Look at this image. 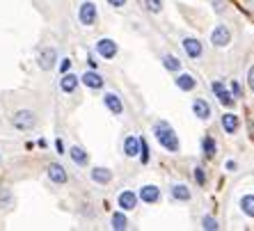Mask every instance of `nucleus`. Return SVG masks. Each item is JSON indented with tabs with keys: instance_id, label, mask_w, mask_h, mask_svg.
<instances>
[{
	"instance_id": "obj_1",
	"label": "nucleus",
	"mask_w": 254,
	"mask_h": 231,
	"mask_svg": "<svg viewBox=\"0 0 254 231\" xmlns=\"http://www.w3.org/2000/svg\"><path fill=\"white\" fill-rule=\"evenodd\" d=\"M154 135H156V140L160 142V147L167 149L170 154H177L179 151V137H177L174 128H172L167 121H158V124L154 126Z\"/></svg>"
},
{
	"instance_id": "obj_10",
	"label": "nucleus",
	"mask_w": 254,
	"mask_h": 231,
	"mask_svg": "<svg viewBox=\"0 0 254 231\" xmlns=\"http://www.w3.org/2000/svg\"><path fill=\"white\" fill-rule=\"evenodd\" d=\"M103 103H106V108H108V110H110L113 115H122V113H124L122 99H119L115 92H108V94H103Z\"/></svg>"
},
{
	"instance_id": "obj_27",
	"label": "nucleus",
	"mask_w": 254,
	"mask_h": 231,
	"mask_svg": "<svg viewBox=\"0 0 254 231\" xmlns=\"http://www.w3.org/2000/svg\"><path fill=\"white\" fill-rule=\"evenodd\" d=\"M201 227H204V229H211V231L220 229V225H218V222H215V220H213V218H206V215L201 218Z\"/></svg>"
},
{
	"instance_id": "obj_16",
	"label": "nucleus",
	"mask_w": 254,
	"mask_h": 231,
	"mask_svg": "<svg viewBox=\"0 0 254 231\" xmlns=\"http://www.w3.org/2000/svg\"><path fill=\"white\" fill-rule=\"evenodd\" d=\"M158 197H160V190L156 188V185H144V188L140 190V199H142L144 204L158 202Z\"/></svg>"
},
{
	"instance_id": "obj_20",
	"label": "nucleus",
	"mask_w": 254,
	"mask_h": 231,
	"mask_svg": "<svg viewBox=\"0 0 254 231\" xmlns=\"http://www.w3.org/2000/svg\"><path fill=\"white\" fill-rule=\"evenodd\" d=\"M172 199H177V202H190V190H188V185H184V183H177L174 188H172Z\"/></svg>"
},
{
	"instance_id": "obj_26",
	"label": "nucleus",
	"mask_w": 254,
	"mask_h": 231,
	"mask_svg": "<svg viewBox=\"0 0 254 231\" xmlns=\"http://www.w3.org/2000/svg\"><path fill=\"white\" fill-rule=\"evenodd\" d=\"M144 5H147V9L151 14L163 12V0H144Z\"/></svg>"
},
{
	"instance_id": "obj_13",
	"label": "nucleus",
	"mask_w": 254,
	"mask_h": 231,
	"mask_svg": "<svg viewBox=\"0 0 254 231\" xmlns=\"http://www.w3.org/2000/svg\"><path fill=\"white\" fill-rule=\"evenodd\" d=\"M89 176H92V181H94V183H101V185H106V183H110V181H113V172H110L108 167H94Z\"/></svg>"
},
{
	"instance_id": "obj_28",
	"label": "nucleus",
	"mask_w": 254,
	"mask_h": 231,
	"mask_svg": "<svg viewBox=\"0 0 254 231\" xmlns=\"http://www.w3.org/2000/svg\"><path fill=\"white\" fill-rule=\"evenodd\" d=\"M140 160L147 165L149 163V147H147V142L144 140H140Z\"/></svg>"
},
{
	"instance_id": "obj_8",
	"label": "nucleus",
	"mask_w": 254,
	"mask_h": 231,
	"mask_svg": "<svg viewBox=\"0 0 254 231\" xmlns=\"http://www.w3.org/2000/svg\"><path fill=\"white\" fill-rule=\"evenodd\" d=\"M213 92H215V96H218V101L222 103V106H227V108L234 106V96L229 94V89L220 83V80H215V83H213Z\"/></svg>"
},
{
	"instance_id": "obj_36",
	"label": "nucleus",
	"mask_w": 254,
	"mask_h": 231,
	"mask_svg": "<svg viewBox=\"0 0 254 231\" xmlns=\"http://www.w3.org/2000/svg\"><path fill=\"white\" fill-rule=\"evenodd\" d=\"M87 62H89V66H92V69H96V59L92 58V55H89V58H87Z\"/></svg>"
},
{
	"instance_id": "obj_34",
	"label": "nucleus",
	"mask_w": 254,
	"mask_h": 231,
	"mask_svg": "<svg viewBox=\"0 0 254 231\" xmlns=\"http://www.w3.org/2000/svg\"><path fill=\"white\" fill-rule=\"evenodd\" d=\"M108 2H110L113 7H124L126 5V0H108Z\"/></svg>"
},
{
	"instance_id": "obj_21",
	"label": "nucleus",
	"mask_w": 254,
	"mask_h": 231,
	"mask_svg": "<svg viewBox=\"0 0 254 231\" xmlns=\"http://www.w3.org/2000/svg\"><path fill=\"white\" fill-rule=\"evenodd\" d=\"M195 85H197V80L190 76V73H179V78H177V87L179 89L190 92V89H195Z\"/></svg>"
},
{
	"instance_id": "obj_14",
	"label": "nucleus",
	"mask_w": 254,
	"mask_h": 231,
	"mask_svg": "<svg viewBox=\"0 0 254 231\" xmlns=\"http://www.w3.org/2000/svg\"><path fill=\"white\" fill-rule=\"evenodd\" d=\"M192 113L197 115V119L206 121V119H211V106H208L204 99H197V101L192 103Z\"/></svg>"
},
{
	"instance_id": "obj_33",
	"label": "nucleus",
	"mask_w": 254,
	"mask_h": 231,
	"mask_svg": "<svg viewBox=\"0 0 254 231\" xmlns=\"http://www.w3.org/2000/svg\"><path fill=\"white\" fill-rule=\"evenodd\" d=\"M248 80H250V87H252V92H254V66L250 69V73H248Z\"/></svg>"
},
{
	"instance_id": "obj_6",
	"label": "nucleus",
	"mask_w": 254,
	"mask_h": 231,
	"mask_svg": "<svg viewBox=\"0 0 254 231\" xmlns=\"http://www.w3.org/2000/svg\"><path fill=\"white\" fill-rule=\"evenodd\" d=\"M96 53L103 59H113L115 55H117V44H115L113 39H99V42H96Z\"/></svg>"
},
{
	"instance_id": "obj_15",
	"label": "nucleus",
	"mask_w": 254,
	"mask_h": 231,
	"mask_svg": "<svg viewBox=\"0 0 254 231\" xmlns=\"http://www.w3.org/2000/svg\"><path fill=\"white\" fill-rule=\"evenodd\" d=\"M184 51L188 53V58H192V59L201 58V42L188 37V39H184Z\"/></svg>"
},
{
	"instance_id": "obj_22",
	"label": "nucleus",
	"mask_w": 254,
	"mask_h": 231,
	"mask_svg": "<svg viewBox=\"0 0 254 231\" xmlns=\"http://www.w3.org/2000/svg\"><path fill=\"white\" fill-rule=\"evenodd\" d=\"M201 151H204L206 158H213V156H215V140H213L211 135H206L201 140Z\"/></svg>"
},
{
	"instance_id": "obj_24",
	"label": "nucleus",
	"mask_w": 254,
	"mask_h": 231,
	"mask_svg": "<svg viewBox=\"0 0 254 231\" xmlns=\"http://www.w3.org/2000/svg\"><path fill=\"white\" fill-rule=\"evenodd\" d=\"M163 64H165L167 71H179V69H181V62H179L174 55H165V58H163Z\"/></svg>"
},
{
	"instance_id": "obj_3",
	"label": "nucleus",
	"mask_w": 254,
	"mask_h": 231,
	"mask_svg": "<svg viewBox=\"0 0 254 231\" xmlns=\"http://www.w3.org/2000/svg\"><path fill=\"white\" fill-rule=\"evenodd\" d=\"M78 18H80V23L83 25H94L96 23V18H99V12H96V5L94 2H83L80 5V9H78Z\"/></svg>"
},
{
	"instance_id": "obj_7",
	"label": "nucleus",
	"mask_w": 254,
	"mask_h": 231,
	"mask_svg": "<svg viewBox=\"0 0 254 231\" xmlns=\"http://www.w3.org/2000/svg\"><path fill=\"white\" fill-rule=\"evenodd\" d=\"M119 208L122 211H133L137 206V195L133 190H124V192H119V199H117Z\"/></svg>"
},
{
	"instance_id": "obj_4",
	"label": "nucleus",
	"mask_w": 254,
	"mask_h": 231,
	"mask_svg": "<svg viewBox=\"0 0 254 231\" xmlns=\"http://www.w3.org/2000/svg\"><path fill=\"white\" fill-rule=\"evenodd\" d=\"M55 62H58V51L55 48H42V53H39V58H37V64H39V69H44V71H51L55 66Z\"/></svg>"
},
{
	"instance_id": "obj_29",
	"label": "nucleus",
	"mask_w": 254,
	"mask_h": 231,
	"mask_svg": "<svg viewBox=\"0 0 254 231\" xmlns=\"http://www.w3.org/2000/svg\"><path fill=\"white\" fill-rule=\"evenodd\" d=\"M231 94L236 96V99H241V96H243V89H241V85H238L236 80H234V83H231Z\"/></svg>"
},
{
	"instance_id": "obj_19",
	"label": "nucleus",
	"mask_w": 254,
	"mask_h": 231,
	"mask_svg": "<svg viewBox=\"0 0 254 231\" xmlns=\"http://www.w3.org/2000/svg\"><path fill=\"white\" fill-rule=\"evenodd\" d=\"M69 156H71V160H73L76 165H80V167H85L89 163V156H87V151H85L83 147H71Z\"/></svg>"
},
{
	"instance_id": "obj_23",
	"label": "nucleus",
	"mask_w": 254,
	"mask_h": 231,
	"mask_svg": "<svg viewBox=\"0 0 254 231\" xmlns=\"http://www.w3.org/2000/svg\"><path fill=\"white\" fill-rule=\"evenodd\" d=\"M241 208H243V213L250 215V218H254V195H245L241 199Z\"/></svg>"
},
{
	"instance_id": "obj_18",
	"label": "nucleus",
	"mask_w": 254,
	"mask_h": 231,
	"mask_svg": "<svg viewBox=\"0 0 254 231\" xmlns=\"http://www.w3.org/2000/svg\"><path fill=\"white\" fill-rule=\"evenodd\" d=\"M124 154L128 156V158H135L137 154H140V137H133L128 135L124 140Z\"/></svg>"
},
{
	"instance_id": "obj_31",
	"label": "nucleus",
	"mask_w": 254,
	"mask_h": 231,
	"mask_svg": "<svg viewBox=\"0 0 254 231\" xmlns=\"http://www.w3.org/2000/svg\"><path fill=\"white\" fill-rule=\"evenodd\" d=\"M69 69H71V59H69V58H64V59H62V62H60V71H62V73H66V71H69Z\"/></svg>"
},
{
	"instance_id": "obj_25",
	"label": "nucleus",
	"mask_w": 254,
	"mask_h": 231,
	"mask_svg": "<svg viewBox=\"0 0 254 231\" xmlns=\"http://www.w3.org/2000/svg\"><path fill=\"white\" fill-rule=\"evenodd\" d=\"M126 227H128V220H126V215L124 213H115L113 215V229L122 231V229H126Z\"/></svg>"
},
{
	"instance_id": "obj_9",
	"label": "nucleus",
	"mask_w": 254,
	"mask_h": 231,
	"mask_svg": "<svg viewBox=\"0 0 254 231\" xmlns=\"http://www.w3.org/2000/svg\"><path fill=\"white\" fill-rule=\"evenodd\" d=\"M48 178L53 181V183H58V185H62V183H66V170L62 165H58V163H51L48 165Z\"/></svg>"
},
{
	"instance_id": "obj_12",
	"label": "nucleus",
	"mask_w": 254,
	"mask_h": 231,
	"mask_svg": "<svg viewBox=\"0 0 254 231\" xmlns=\"http://www.w3.org/2000/svg\"><path fill=\"white\" fill-rule=\"evenodd\" d=\"M78 87V76H73V73H62V78H60V89L64 92V94H71V92H76Z\"/></svg>"
},
{
	"instance_id": "obj_17",
	"label": "nucleus",
	"mask_w": 254,
	"mask_h": 231,
	"mask_svg": "<svg viewBox=\"0 0 254 231\" xmlns=\"http://www.w3.org/2000/svg\"><path fill=\"white\" fill-rule=\"evenodd\" d=\"M238 126H241V119H238V115H234V113L222 115V128H225V133H236Z\"/></svg>"
},
{
	"instance_id": "obj_5",
	"label": "nucleus",
	"mask_w": 254,
	"mask_h": 231,
	"mask_svg": "<svg viewBox=\"0 0 254 231\" xmlns=\"http://www.w3.org/2000/svg\"><path fill=\"white\" fill-rule=\"evenodd\" d=\"M229 42H231V32H229V28H225V25H218V28L213 30L211 44H213L215 48H225V46H229Z\"/></svg>"
},
{
	"instance_id": "obj_11",
	"label": "nucleus",
	"mask_w": 254,
	"mask_h": 231,
	"mask_svg": "<svg viewBox=\"0 0 254 231\" xmlns=\"http://www.w3.org/2000/svg\"><path fill=\"white\" fill-rule=\"evenodd\" d=\"M80 80H83V85L85 87H89V89H101L103 87V78H101V73L99 71H85L83 76H80Z\"/></svg>"
},
{
	"instance_id": "obj_32",
	"label": "nucleus",
	"mask_w": 254,
	"mask_h": 231,
	"mask_svg": "<svg viewBox=\"0 0 254 231\" xmlns=\"http://www.w3.org/2000/svg\"><path fill=\"white\" fill-rule=\"evenodd\" d=\"M55 149H58V154H64V142H62V140H55Z\"/></svg>"
},
{
	"instance_id": "obj_35",
	"label": "nucleus",
	"mask_w": 254,
	"mask_h": 231,
	"mask_svg": "<svg viewBox=\"0 0 254 231\" xmlns=\"http://www.w3.org/2000/svg\"><path fill=\"white\" fill-rule=\"evenodd\" d=\"M227 170H229V172H236V163H234V160H227Z\"/></svg>"
},
{
	"instance_id": "obj_2",
	"label": "nucleus",
	"mask_w": 254,
	"mask_h": 231,
	"mask_svg": "<svg viewBox=\"0 0 254 231\" xmlns=\"http://www.w3.org/2000/svg\"><path fill=\"white\" fill-rule=\"evenodd\" d=\"M12 124H14V128H18V130H30L37 126V115L32 113V110H18L12 117Z\"/></svg>"
},
{
	"instance_id": "obj_30",
	"label": "nucleus",
	"mask_w": 254,
	"mask_h": 231,
	"mask_svg": "<svg viewBox=\"0 0 254 231\" xmlns=\"http://www.w3.org/2000/svg\"><path fill=\"white\" fill-rule=\"evenodd\" d=\"M195 178H197V183L199 185H204L206 178H204V170H201V167H195Z\"/></svg>"
}]
</instances>
